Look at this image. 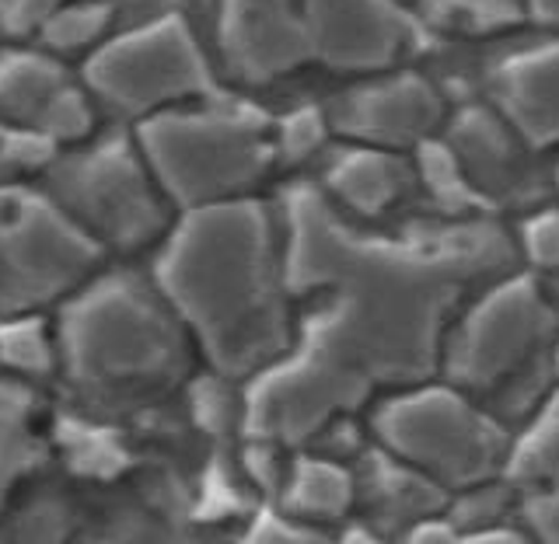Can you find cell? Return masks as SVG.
<instances>
[{"label": "cell", "instance_id": "6da1fadb", "mask_svg": "<svg viewBox=\"0 0 559 544\" xmlns=\"http://www.w3.org/2000/svg\"><path fill=\"white\" fill-rule=\"evenodd\" d=\"M511 262V238L489 220L384 238L343 220L322 189H290L284 279L290 290H325V307L301 346L255 384L252 426L305 440L374 388L427 384L441 371L454 304Z\"/></svg>", "mask_w": 559, "mask_h": 544}, {"label": "cell", "instance_id": "7a4b0ae2", "mask_svg": "<svg viewBox=\"0 0 559 544\" xmlns=\"http://www.w3.org/2000/svg\"><path fill=\"white\" fill-rule=\"evenodd\" d=\"M162 283L224 371L287 356L284 249L273 214L252 196L182 209L168 231Z\"/></svg>", "mask_w": 559, "mask_h": 544}, {"label": "cell", "instance_id": "3957f363", "mask_svg": "<svg viewBox=\"0 0 559 544\" xmlns=\"http://www.w3.org/2000/svg\"><path fill=\"white\" fill-rule=\"evenodd\" d=\"M133 136L168 203L182 209L245 200L276 157L270 119L224 95L151 116Z\"/></svg>", "mask_w": 559, "mask_h": 544}, {"label": "cell", "instance_id": "277c9868", "mask_svg": "<svg viewBox=\"0 0 559 544\" xmlns=\"http://www.w3.org/2000/svg\"><path fill=\"white\" fill-rule=\"evenodd\" d=\"M43 189L98 249H140L171 231V203L133 133H105L60 150Z\"/></svg>", "mask_w": 559, "mask_h": 544}, {"label": "cell", "instance_id": "5b68a950", "mask_svg": "<svg viewBox=\"0 0 559 544\" xmlns=\"http://www.w3.org/2000/svg\"><path fill=\"white\" fill-rule=\"evenodd\" d=\"M81 84L98 109L133 126L179 105L217 95L206 49L186 14L168 22L119 28L84 60Z\"/></svg>", "mask_w": 559, "mask_h": 544}, {"label": "cell", "instance_id": "8992f818", "mask_svg": "<svg viewBox=\"0 0 559 544\" xmlns=\"http://www.w3.org/2000/svg\"><path fill=\"white\" fill-rule=\"evenodd\" d=\"M374 433L392 461L416 468L444 488H472L507 464L511 440L497 419L476 409L459 388L413 384L381 401Z\"/></svg>", "mask_w": 559, "mask_h": 544}, {"label": "cell", "instance_id": "52a82bcc", "mask_svg": "<svg viewBox=\"0 0 559 544\" xmlns=\"http://www.w3.org/2000/svg\"><path fill=\"white\" fill-rule=\"evenodd\" d=\"M556 328L559 314L535 276H500L448 328L441 371L451 388L489 391L532 371L535 356L552 346Z\"/></svg>", "mask_w": 559, "mask_h": 544}, {"label": "cell", "instance_id": "ba28073f", "mask_svg": "<svg viewBox=\"0 0 559 544\" xmlns=\"http://www.w3.org/2000/svg\"><path fill=\"white\" fill-rule=\"evenodd\" d=\"M98 252L46 189H0V304L46 301L92 269Z\"/></svg>", "mask_w": 559, "mask_h": 544}, {"label": "cell", "instance_id": "9c48e42d", "mask_svg": "<svg viewBox=\"0 0 559 544\" xmlns=\"http://www.w3.org/2000/svg\"><path fill=\"white\" fill-rule=\"evenodd\" d=\"M311 63L343 74H384L409 49L416 22L406 0H301Z\"/></svg>", "mask_w": 559, "mask_h": 544}, {"label": "cell", "instance_id": "30bf717a", "mask_svg": "<svg viewBox=\"0 0 559 544\" xmlns=\"http://www.w3.org/2000/svg\"><path fill=\"white\" fill-rule=\"evenodd\" d=\"M221 60L238 84H273L311 63L301 0H217Z\"/></svg>", "mask_w": 559, "mask_h": 544}, {"label": "cell", "instance_id": "8fae6325", "mask_svg": "<svg viewBox=\"0 0 559 544\" xmlns=\"http://www.w3.org/2000/svg\"><path fill=\"white\" fill-rule=\"evenodd\" d=\"M441 119V92L427 77L402 70V74H384L349 92L336 112V126L354 144L402 150L427 144Z\"/></svg>", "mask_w": 559, "mask_h": 544}, {"label": "cell", "instance_id": "7c38bea8", "mask_svg": "<svg viewBox=\"0 0 559 544\" xmlns=\"http://www.w3.org/2000/svg\"><path fill=\"white\" fill-rule=\"evenodd\" d=\"M503 122L528 147L559 144V39L503 57L489 77Z\"/></svg>", "mask_w": 559, "mask_h": 544}, {"label": "cell", "instance_id": "4fadbf2b", "mask_svg": "<svg viewBox=\"0 0 559 544\" xmlns=\"http://www.w3.org/2000/svg\"><path fill=\"white\" fill-rule=\"evenodd\" d=\"M503 471L532 537L538 544H559V391L511 444Z\"/></svg>", "mask_w": 559, "mask_h": 544}, {"label": "cell", "instance_id": "5bb4252c", "mask_svg": "<svg viewBox=\"0 0 559 544\" xmlns=\"http://www.w3.org/2000/svg\"><path fill=\"white\" fill-rule=\"evenodd\" d=\"M70 81L74 77L67 74V63L43 46H4L0 49V122L39 130L49 105Z\"/></svg>", "mask_w": 559, "mask_h": 544}, {"label": "cell", "instance_id": "9a60e30c", "mask_svg": "<svg viewBox=\"0 0 559 544\" xmlns=\"http://www.w3.org/2000/svg\"><path fill=\"white\" fill-rule=\"evenodd\" d=\"M402 182H406V168H402L395 150L367 144L340 150L325 168L329 200L364 217H378L381 209H389L399 200Z\"/></svg>", "mask_w": 559, "mask_h": 544}, {"label": "cell", "instance_id": "2e32d148", "mask_svg": "<svg viewBox=\"0 0 559 544\" xmlns=\"http://www.w3.org/2000/svg\"><path fill=\"white\" fill-rule=\"evenodd\" d=\"M518 133L507 126L500 112H483V109H465L451 122V133L444 144L451 147L454 161L462 165L468 185H511L518 171L514 157V140Z\"/></svg>", "mask_w": 559, "mask_h": 544}, {"label": "cell", "instance_id": "e0dca14e", "mask_svg": "<svg viewBox=\"0 0 559 544\" xmlns=\"http://www.w3.org/2000/svg\"><path fill=\"white\" fill-rule=\"evenodd\" d=\"M116 35V11L112 0H63L52 11L46 28L39 32L35 46H43L57 60L67 57H92Z\"/></svg>", "mask_w": 559, "mask_h": 544}, {"label": "cell", "instance_id": "ac0fdd59", "mask_svg": "<svg viewBox=\"0 0 559 544\" xmlns=\"http://www.w3.org/2000/svg\"><path fill=\"white\" fill-rule=\"evenodd\" d=\"M424 14L437 28L462 35L503 32L528 17L521 0H424Z\"/></svg>", "mask_w": 559, "mask_h": 544}, {"label": "cell", "instance_id": "d6986e66", "mask_svg": "<svg viewBox=\"0 0 559 544\" xmlns=\"http://www.w3.org/2000/svg\"><path fill=\"white\" fill-rule=\"evenodd\" d=\"M290 499L301 513L332 520L349 510V503H354V482H349V475L336 464L305 461L294 475Z\"/></svg>", "mask_w": 559, "mask_h": 544}, {"label": "cell", "instance_id": "ffe728a7", "mask_svg": "<svg viewBox=\"0 0 559 544\" xmlns=\"http://www.w3.org/2000/svg\"><path fill=\"white\" fill-rule=\"evenodd\" d=\"M60 147L49 136L28 126H4L0 122V189L4 185H28L32 174L49 171L57 161Z\"/></svg>", "mask_w": 559, "mask_h": 544}, {"label": "cell", "instance_id": "44dd1931", "mask_svg": "<svg viewBox=\"0 0 559 544\" xmlns=\"http://www.w3.org/2000/svg\"><path fill=\"white\" fill-rule=\"evenodd\" d=\"M325 136V119L319 109H294L273 126V154L280 150V157L287 161H301V157L314 154L322 147Z\"/></svg>", "mask_w": 559, "mask_h": 544}, {"label": "cell", "instance_id": "7402d4cb", "mask_svg": "<svg viewBox=\"0 0 559 544\" xmlns=\"http://www.w3.org/2000/svg\"><path fill=\"white\" fill-rule=\"evenodd\" d=\"M60 4L63 0H0V39L4 46H35Z\"/></svg>", "mask_w": 559, "mask_h": 544}, {"label": "cell", "instance_id": "603a6c76", "mask_svg": "<svg viewBox=\"0 0 559 544\" xmlns=\"http://www.w3.org/2000/svg\"><path fill=\"white\" fill-rule=\"evenodd\" d=\"M521 252L535 269H559V209H538L524 220Z\"/></svg>", "mask_w": 559, "mask_h": 544}, {"label": "cell", "instance_id": "cb8c5ba5", "mask_svg": "<svg viewBox=\"0 0 559 544\" xmlns=\"http://www.w3.org/2000/svg\"><path fill=\"white\" fill-rule=\"evenodd\" d=\"M406 544H532L514 531H454L444 523H419Z\"/></svg>", "mask_w": 559, "mask_h": 544}, {"label": "cell", "instance_id": "d4e9b609", "mask_svg": "<svg viewBox=\"0 0 559 544\" xmlns=\"http://www.w3.org/2000/svg\"><path fill=\"white\" fill-rule=\"evenodd\" d=\"M116 11V32L119 28H140L154 22L186 14V0H112Z\"/></svg>", "mask_w": 559, "mask_h": 544}, {"label": "cell", "instance_id": "484cf974", "mask_svg": "<svg viewBox=\"0 0 559 544\" xmlns=\"http://www.w3.org/2000/svg\"><path fill=\"white\" fill-rule=\"evenodd\" d=\"M249 544H322V541L308 531L290 528V523H262Z\"/></svg>", "mask_w": 559, "mask_h": 544}, {"label": "cell", "instance_id": "4316f807", "mask_svg": "<svg viewBox=\"0 0 559 544\" xmlns=\"http://www.w3.org/2000/svg\"><path fill=\"white\" fill-rule=\"evenodd\" d=\"M524 14L535 17L538 25H552L559 28V0H521Z\"/></svg>", "mask_w": 559, "mask_h": 544}, {"label": "cell", "instance_id": "83f0119b", "mask_svg": "<svg viewBox=\"0 0 559 544\" xmlns=\"http://www.w3.org/2000/svg\"><path fill=\"white\" fill-rule=\"evenodd\" d=\"M343 544H381L374 534H367V531H349L346 537H343Z\"/></svg>", "mask_w": 559, "mask_h": 544}, {"label": "cell", "instance_id": "f1b7e54d", "mask_svg": "<svg viewBox=\"0 0 559 544\" xmlns=\"http://www.w3.org/2000/svg\"><path fill=\"white\" fill-rule=\"evenodd\" d=\"M552 366H556V374H559V339L552 342Z\"/></svg>", "mask_w": 559, "mask_h": 544}]
</instances>
